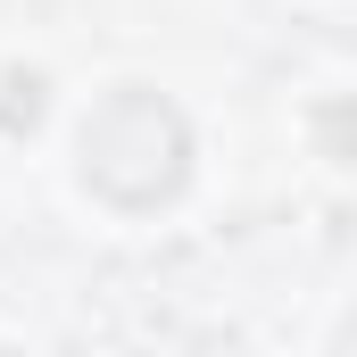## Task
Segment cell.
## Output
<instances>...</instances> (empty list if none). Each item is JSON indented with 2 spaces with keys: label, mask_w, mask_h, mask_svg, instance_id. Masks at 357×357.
Masks as SVG:
<instances>
[{
  "label": "cell",
  "mask_w": 357,
  "mask_h": 357,
  "mask_svg": "<svg viewBox=\"0 0 357 357\" xmlns=\"http://www.w3.org/2000/svg\"><path fill=\"white\" fill-rule=\"evenodd\" d=\"M316 150L341 158V167H357V100H324L316 108Z\"/></svg>",
  "instance_id": "7a4b0ae2"
},
{
  "label": "cell",
  "mask_w": 357,
  "mask_h": 357,
  "mask_svg": "<svg viewBox=\"0 0 357 357\" xmlns=\"http://www.w3.org/2000/svg\"><path fill=\"white\" fill-rule=\"evenodd\" d=\"M75 167H84L91 199H108L125 216H150L191 183V125L167 91L116 84L108 100H91L84 133H75Z\"/></svg>",
  "instance_id": "6da1fadb"
}]
</instances>
